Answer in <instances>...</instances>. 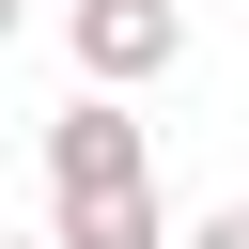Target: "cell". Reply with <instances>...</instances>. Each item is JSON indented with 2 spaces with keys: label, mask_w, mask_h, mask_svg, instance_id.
Wrapping results in <instances>:
<instances>
[{
  "label": "cell",
  "mask_w": 249,
  "mask_h": 249,
  "mask_svg": "<svg viewBox=\"0 0 249 249\" xmlns=\"http://www.w3.org/2000/svg\"><path fill=\"white\" fill-rule=\"evenodd\" d=\"M171 249H249V202H218L202 233H171Z\"/></svg>",
  "instance_id": "3"
},
{
  "label": "cell",
  "mask_w": 249,
  "mask_h": 249,
  "mask_svg": "<svg viewBox=\"0 0 249 249\" xmlns=\"http://www.w3.org/2000/svg\"><path fill=\"white\" fill-rule=\"evenodd\" d=\"M0 47H16V0H0Z\"/></svg>",
  "instance_id": "4"
},
{
  "label": "cell",
  "mask_w": 249,
  "mask_h": 249,
  "mask_svg": "<svg viewBox=\"0 0 249 249\" xmlns=\"http://www.w3.org/2000/svg\"><path fill=\"white\" fill-rule=\"evenodd\" d=\"M62 47H78V93H156L171 62H187V0H78L62 16Z\"/></svg>",
  "instance_id": "2"
},
{
  "label": "cell",
  "mask_w": 249,
  "mask_h": 249,
  "mask_svg": "<svg viewBox=\"0 0 249 249\" xmlns=\"http://www.w3.org/2000/svg\"><path fill=\"white\" fill-rule=\"evenodd\" d=\"M78 202H156V140H140L109 93H78V109L47 124V218H78Z\"/></svg>",
  "instance_id": "1"
}]
</instances>
